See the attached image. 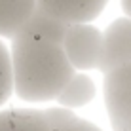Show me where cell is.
Masks as SVG:
<instances>
[{
	"label": "cell",
	"instance_id": "cell-1",
	"mask_svg": "<svg viewBox=\"0 0 131 131\" xmlns=\"http://www.w3.org/2000/svg\"><path fill=\"white\" fill-rule=\"evenodd\" d=\"M13 93L29 103L57 99L74 76L61 42L21 29L10 49Z\"/></svg>",
	"mask_w": 131,
	"mask_h": 131
},
{
	"label": "cell",
	"instance_id": "cell-8",
	"mask_svg": "<svg viewBox=\"0 0 131 131\" xmlns=\"http://www.w3.org/2000/svg\"><path fill=\"white\" fill-rule=\"evenodd\" d=\"M95 93H97V89H95L93 80L85 74H76L74 72V76L61 89L57 101L65 108H78V106H84L88 103H91Z\"/></svg>",
	"mask_w": 131,
	"mask_h": 131
},
{
	"label": "cell",
	"instance_id": "cell-5",
	"mask_svg": "<svg viewBox=\"0 0 131 131\" xmlns=\"http://www.w3.org/2000/svg\"><path fill=\"white\" fill-rule=\"evenodd\" d=\"M108 0H36V8L67 25L89 23L101 15Z\"/></svg>",
	"mask_w": 131,
	"mask_h": 131
},
{
	"label": "cell",
	"instance_id": "cell-3",
	"mask_svg": "<svg viewBox=\"0 0 131 131\" xmlns=\"http://www.w3.org/2000/svg\"><path fill=\"white\" fill-rule=\"evenodd\" d=\"M105 106L114 131H131V63L105 74Z\"/></svg>",
	"mask_w": 131,
	"mask_h": 131
},
{
	"label": "cell",
	"instance_id": "cell-9",
	"mask_svg": "<svg viewBox=\"0 0 131 131\" xmlns=\"http://www.w3.org/2000/svg\"><path fill=\"white\" fill-rule=\"evenodd\" d=\"M44 116L51 131H103L91 122L78 118L69 108H48Z\"/></svg>",
	"mask_w": 131,
	"mask_h": 131
},
{
	"label": "cell",
	"instance_id": "cell-10",
	"mask_svg": "<svg viewBox=\"0 0 131 131\" xmlns=\"http://www.w3.org/2000/svg\"><path fill=\"white\" fill-rule=\"evenodd\" d=\"M12 93H13V80H12L10 49L0 40V110L12 97Z\"/></svg>",
	"mask_w": 131,
	"mask_h": 131
},
{
	"label": "cell",
	"instance_id": "cell-2",
	"mask_svg": "<svg viewBox=\"0 0 131 131\" xmlns=\"http://www.w3.org/2000/svg\"><path fill=\"white\" fill-rule=\"evenodd\" d=\"M63 49L74 70L99 69L103 53V32L89 23H72L67 27Z\"/></svg>",
	"mask_w": 131,
	"mask_h": 131
},
{
	"label": "cell",
	"instance_id": "cell-7",
	"mask_svg": "<svg viewBox=\"0 0 131 131\" xmlns=\"http://www.w3.org/2000/svg\"><path fill=\"white\" fill-rule=\"evenodd\" d=\"M0 131H51L44 110L6 108L0 110Z\"/></svg>",
	"mask_w": 131,
	"mask_h": 131
},
{
	"label": "cell",
	"instance_id": "cell-4",
	"mask_svg": "<svg viewBox=\"0 0 131 131\" xmlns=\"http://www.w3.org/2000/svg\"><path fill=\"white\" fill-rule=\"evenodd\" d=\"M131 63V19L118 17L103 32V53L99 70L108 74Z\"/></svg>",
	"mask_w": 131,
	"mask_h": 131
},
{
	"label": "cell",
	"instance_id": "cell-11",
	"mask_svg": "<svg viewBox=\"0 0 131 131\" xmlns=\"http://www.w3.org/2000/svg\"><path fill=\"white\" fill-rule=\"evenodd\" d=\"M122 2V10L127 13V17L131 19V0H120Z\"/></svg>",
	"mask_w": 131,
	"mask_h": 131
},
{
	"label": "cell",
	"instance_id": "cell-6",
	"mask_svg": "<svg viewBox=\"0 0 131 131\" xmlns=\"http://www.w3.org/2000/svg\"><path fill=\"white\" fill-rule=\"evenodd\" d=\"M36 12V0H0V40L13 38Z\"/></svg>",
	"mask_w": 131,
	"mask_h": 131
}]
</instances>
